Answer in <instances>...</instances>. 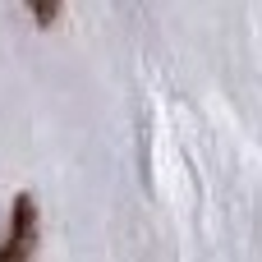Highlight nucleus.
Wrapping results in <instances>:
<instances>
[{
    "mask_svg": "<svg viewBox=\"0 0 262 262\" xmlns=\"http://www.w3.org/2000/svg\"><path fill=\"white\" fill-rule=\"evenodd\" d=\"M41 249V207L37 193H14L9 212H5V230H0V262H37Z\"/></svg>",
    "mask_w": 262,
    "mask_h": 262,
    "instance_id": "nucleus-1",
    "label": "nucleus"
},
{
    "mask_svg": "<svg viewBox=\"0 0 262 262\" xmlns=\"http://www.w3.org/2000/svg\"><path fill=\"white\" fill-rule=\"evenodd\" d=\"M60 14H64L60 5H32V23H37V28H51V23H60Z\"/></svg>",
    "mask_w": 262,
    "mask_h": 262,
    "instance_id": "nucleus-2",
    "label": "nucleus"
}]
</instances>
